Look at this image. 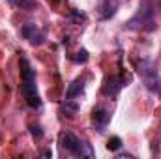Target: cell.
Here are the masks:
<instances>
[{
	"label": "cell",
	"instance_id": "6da1fadb",
	"mask_svg": "<svg viewBox=\"0 0 161 159\" xmlns=\"http://www.w3.org/2000/svg\"><path fill=\"white\" fill-rule=\"evenodd\" d=\"M21 75H23V84H21V92L25 96V101L30 109H40L41 99L36 88V71L32 69L30 62L26 56H21Z\"/></svg>",
	"mask_w": 161,
	"mask_h": 159
},
{
	"label": "cell",
	"instance_id": "7a4b0ae2",
	"mask_svg": "<svg viewBox=\"0 0 161 159\" xmlns=\"http://www.w3.org/2000/svg\"><path fill=\"white\" fill-rule=\"evenodd\" d=\"M154 6L148 0H142L137 13L125 23L127 30H139V32H152L156 28V19H154Z\"/></svg>",
	"mask_w": 161,
	"mask_h": 159
},
{
	"label": "cell",
	"instance_id": "3957f363",
	"mask_svg": "<svg viewBox=\"0 0 161 159\" xmlns=\"http://www.w3.org/2000/svg\"><path fill=\"white\" fill-rule=\"evenodd\" d=\"M137 71L141 75V80L144 82V86L150 90V92H161V80H159V75H158V68L152 60H139L137 64Z\"/></svg>",
	"mask_w": 161,
	"mask_h": 159
},
{
	"label": "cell",
	"instance_id": "277c9868",
	"mask_svg": "<svg viewBox=\"0 0 161 159\" xmlns=\"http://www.w3.org/2000/svg\"><path fill=\"white\" fill-rule=\"evenodd\" d=\"M21 36L28 41L30 45H34V47H40L41 43L45 41V32L38 28L36 23H26V25L21 28Z\"/></svg>",
	"mask_w": 161,
	"mask_h": 159
},
{
	"label": "cell",
	"instance_id": "5b68a950",
	"mask_svg": "<svg viewBox=\"0 0 161 159\" xmlns=\"http://www.w3.org/2000/svg\"><path fill=\"white\" fill-rule=\"evenodd\" d=\"M109 122H111V112L105 107H96L92 111V127L96 131H99V133L105 131L107 125H109Z\"/></svg>",
	"mask_w": 161,
	"mask_h": 159
},
{
	"label": "cell",
	"instance_id": "8992f818",
	"mask_svg": "<svg viewBox=\"0 0 161 159\" xmlns=\"http://www.w3.org/2000/svg\"><path fill=\"white\" fill-rule=\"evenodd\" d=\"M124 86H125V79H124V77H120V75H111V77L105 79L101 92H103V96L113 97V96H116V94L120 92Z\"/></svg>",
	"mask_w": 161,
	"mask_h": 159
},
{
	"label": "cell",
	"instance_id": "52a82bcc",
	"mask_svg": "<svg viewBox=\"0 0 161 159\" xmlns=\"http://www.w3.org/2000/svg\"><path fill=\"white\" fill-rule=\"evenodd\" d=\"M118 9V0H99L97 2V15L101 21H109L111 17H114Z\"/></svg>",
	"mask_w": 161,
	"mask_h": 159
},
{
	"label": "cell",
	"instance_id": "ba28073f",
	"mask_svg": "<svg viewBox=\"0 0 161 159\" xmlns=\"http://www.w3.org/2000/svg\"><path fill=\"white\" fill-rule=\"evenodd\" d=\"M84 82H86L84 77L73 80V82L68 86V90H66V99H75L77 96H80V94L84 92Z\"/></svg>",
	"mask_w": 161,
	"mask_h": 159
},
{
	"label": "cell",
	"instance_id": "9c48e42d",
	"mask_svg": "<svg viewBox=\"0 0 161 159\" xmlns=\"http://www.w3.org/2000/svg\"><path fill=\"white\" fill-rule=\"evenodd\" d=\"M80 140L73 135V133H62V137H60V144H62V148L64 150H68V152H75V148H77V144H79Z\"/></svg>",
	"mask_w": 161,
	"mask_h": 159
},
{
	"label": "cell",
	"instance_id": "30bf717a",
	"mask_svg": "<svg viewBox=\"0 0 161 159\" xmlns=\"http://www.w3.org/2000/svg\"><path fill=\"white\" fill-rule=\"evenodd\" d=\"M77 112H79V103H77V101H73V99H66V101L62 103V114H64V116L73 118Z\"/></svg>",
	"mask_w": 161,
	"mask_h": 159
},
{
	"label": "cell",
	"instance_id": "8fae6325",
	"mask_svg": "<svg viewBox=\"0 0 161 159\" xmlns=\"http://www.w3.org/2000/svg\"><path fill=\"white\" fill-rule=\"evenodd\" d=\"M73 156H77V157H94L96 154H94L92 144H88V142H82V140H80L79 144H77V148H75V152H73Z\"/></svg>",
	"mask_w": 161,
	"mask_h": 159
},
{
	"label": "cell",
	"instance_id": "7c38bea8",
	"mask_svg": "<svg viewBox=\"0 0 161 159\" xmlns=\"http://www.w3.org/2000/svg\"><path fill=\"white\" fill-rule=\"evenodd\" d=\"M11 6L19 8V9H26V11H34L38 9V2L36 0H8Z\"/></svg>",
	"mask_w": 161,
	"mask_h": 159
},
{
	"label": "cell",
	"instance_id": "4fadbf2b",
	"mask_svg": "<svg viewBox=\"0 0 161 159\" xmlns=\"http://www.w3.org/2000/svg\"><path fill=\"white\" fill-rule=\"evenodd\" d=\"M88 58H90V54L86 49H79L75 54H71V62H75V64H86Z\"/></svg>",
	"mask_w": 161,
	"mask_h": 159
},
{
	"label": "cell",
	"instance_id": "5bb4252c",
	"mask_svg": "<svg viewBox=\"0 0 161 159\" xmlns=\"http://www.w3.org/2000/svg\"><path fill=\"white\" fill-rule=\"evenodd\" d=\"M69 21L75 23V25H80V23L86 21V15H84L82 11H79V9H73V11L69 13Z\"/></svg>",
	"mask_w": 161,
	"mask_h": 159
},
{
	"label": "cell",
	"instance_id": "9a60e30c",
	"mask_svg": "<svg viewBox=\"0 0 161 159\" xmlns=\"http://www.w3.org/2000/svg\"><path fill=\"white\" fill-rule=\"evenodd\" d=\"M107 148H109L111 152H118L122 148V139L120 137H111L109 142H107Z\"/></svg>",
	"mask_w": 161,
	"mask_h": 159
},
{
	"label": "cell",
	"instance_id": "2e32d148",
	"mask_svg": "<svg viewBox=\"0 0 161 159\" xmlns=\"http://www.w3.org/2000/svg\"><path fill=\"white\" fill-rule=\"evenodd\" d=\"M32 135H34V137H38V139L43 135V131H41L40 125H32Z\"/></svg>",
	"mask_w": 161,
	"mask_h": 159
},
{
	"label": "cell",
	"instance_id": "e0dca14e",
	"mask_svg": "<svg viewBox=\"0 0 161 159\" xmlns=\"http://www.w3.org/2000/svg\"><path fill=\"white\" fill-rule=\"evenodd\" d=\"M116 157H118V159H131L133 156H131V154H118Z\"/></svg>",
	"mask_w": 161,
	"mask_h": 159
}]
</instances>
